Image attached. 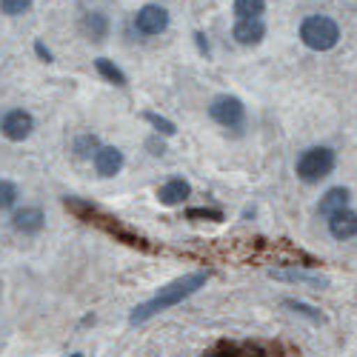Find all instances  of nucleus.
Segmentation results:
<instances>
[{"label": "nucleus", "mask_w": 357, "mask_h": 357, "mask_svg": "<svg viewBox=\"0 0 357 357\" xmlns=\"http://www.w3.org/2000/svg\"><path fill=\"white\" fill-rule=\"evenodd\" d=\"M206 280H209V272H192V275H186V278H177L174 283H169V286H163L152 301H146V303H140L132 314H129V323H146V320H152L155 314H160V312H166V309H172V306H177V303H183L186 297H192L197 289H203L206 286Z\"/></svg>", "instance_id": "nucleus-1"}, {"label": "nucleus", "mask_w": 357, "mask_h": 357, "mask_svg": "<svg viewBox=\"0 0 357 357\" xmlns=\"http://www.w3.org/2000/svg\"><path fill=\"white\" fill-rule=\"evenodd\" d=\"M301 40L314 52H329L340 40V26L326 15H312L301 23Z\"/></svg>", "instance_id": "nucleus-2"}, {"label": "nucleus", "mask_w": 357, "mask_h": 357, "mask_svg": "<svg viewBox=\"0 0 357 357\" xmlns=\"http://www.w3.org/2000/svg\"><path fill=\"white\" fill-rule=\"evenodd\" d=\"M335 169V152L329 146H312L306 152L297 158V177H301L303 183H320L323 177H329Z\"/></svg>", "instance_id": "nucleus-3"}, {"label": "nucleus", "mask_w": 357, "mask_h": 357, "mask_svg": "<svg viewBox=\"0 0 357 357\" xmlns=\"http://www.w3.org/2000/svg\"><path fill=\"white\" fill-rule=\"evenodd\" d=\"M209 117L215 123L226 126V129H241L243 121H246V106H243L241 98H234V95H218L209 103Z\"/></svg>", "instance_id": "nucleus-4"}, {"label": "nucleus", "mask_w": 357, "mask_h": 357, "mask_svg": "<svg viewBox=\"0 0 357 357\" xmlns=\"http://www.w3.org/2000/svg\"><path fill=\"white\" fill-rule=\"evenodd\" d=\"M0 132H3L9 140L20 143L35 132V117L29 112H23V109H12V112L3 114V121H0Z\"/></svg>", "instance_id": "nucleus-5"}, {"label": "nucleus", "mask_w": 357, "mask_h": 357, "mask_svg": "<svg viewBox=\"0 0 357 357\" xmlns=\"http://www.w3.org/2000/svg\"><path fill=\"white\" fill-rule=\"evenodd\" d=\"M166 26H169V12L163 6H155V3L143 6L137 12V17H135V29L140 35H149V38L166 32Z\"/></svg>", "instance_id": "nucleus-6"}, {"label": "nucleus", "mask_w": 357, "mask_h": 357, "mask_svg": "<svg viewBox=\"0 0 357 357\" xmlns=\"http://www.w3.org/2000/svg\"><path fill=\"white\" fill-rule=\"evenodd\" d=\"M95 169L100 177H114L123 169V152L114 146H100L95 152Z\"/></svg>", "instance_id": "nucleus-7"}, {"label": "nucleus", "mask_w": 357, "mask_h": 357, "mask_svg": "<svg viewBox=\"0 0 357 357\" xmlns=\"http://www.w3.org/2000/svg\"><path fill=\"white\" fill-rule=\"evenodd\" d=\"M46 223V215L43 209H38V206H23L20 212H15L12 218V226L20 231V234H38Z\"/></svg>", "instance_id": "nucleus-8"}, {"label": "nucleus", "mask_w": 357, "mask_h": 357, "mask_svg": "<svg viewBox=\"0 0 357 357\" xmlns=\"http://www.w3.org/2000/svg\"><path fill=\"white\" fill-rule=\"evenodd\" d=\"M231 38L241 43V46H257L263 38H266V26L263 20H237L234 29H231Z\"/></svg>", "instance_id": "nucleus-9"}, {"label": "nucleus", "mask_w": 357, "mask_h": 357, "mask_svg": "<svg viewBox=\"0 0 357 357\" xmlns=\"http://www.w3.org/2000/svg\"><path fill=\"white\" fill-rule=\"evenodd\" d=\"M329 231L335 241H349V237L357 234V215L351 209H343V212H335L329 218Z\"/></svg>", "instance_id": "nucleus-10"}, {"label": "nucleus", "mask_w": 357, "mask_h": 357, "mask_svg": "<svg viewBox=\"0 0 357 357\" xmlns=\"http://www.w3.org/2000/svg\"><path fill=\"white\" fill-rule=\"evenodd\" d=\"M189 195H192V186L183 181V177H172L169 183H163V186H160L158 200H160L163 206H181Z\"/></svg>", "instance_id": "nucleus-11"}, {"label": "nucleus", "mask_w": 357, "mask_h": 357, "mask_svg": "<svg viewBox=\"0 0 357 357\" xmlns=\"http://www.w3.org/2000/svg\"><path fill=\"white\" fill-rule=\"evenodd\" d=\"M349 189H343V186H335V189H329L323 197H320V206H317V212L323 215V218H332L335 212H343V209H349Z\"/></svg>", "instance_id": "nucleus-12"}, {"label": "nucleus", "mask_w": 357, "mask_h": 357, "mask_svg": "<svg viewBox=\"0 0 357 357\" xmlns=\"http://www.w3.org/2000/svg\"><path fill=\"white\" fill-rule=\"evenodd\" d=\"M83 32L92 38L95 43L106 40V35H109V17H106L103 12H89V15L83 17Z\"/></svg>", "instance_id": "nucleus-13"}, {"label": "nucleus", "mask_w": 357, "mask_h": 357, "mask_svg": "<svg viewBox=\"0 0 357 357\" xmlns=\"http://www.w3.org/2000/svg\"><path fill=\"white\" fill-rule=\"evenodd\" d=\"M272 278L278 280H291V283H306V286H329V280L320 275H309V272H297V269H269Z\"/></svg>", "instance_id": "nucleus-14"}, {"label": "nucleus", "mask_w": 357, "mask_h": 357, "mask_svg": "<svg viewBox=\"0 0 357 357\" xmlns=\"http://www.w3.org/2000/svg\"><path fill=\"white\" fill-rule=\"evenodd\" d=\"M266 12L263 0H234V15L237 20H257Z\"/></svg>", "instance_id": "nucleus-15"}, {"label": "nucleus", "mask_w": 357, "mask_h": 357, "mask_svg": "<svg viewBox=\"0 0 357 357\" xmlns=\"http://www.w3.org/2000/svg\"><path fill=\"white\" fill-rule=\"evenodd\" d=\"M95 69H98L100 77H106L109 83H114V86H126V75L117 69L112 61H106V57H98V61H95Z\"/></svg>", "instance_id": "nucleus-16"}, {"label": "nucleus", "mask_w": 357, "mask_h": 357, "mask_svg": "<svg viewBox=\"0 0 357 357\" xmlns=\"http://www.w3.org/2000/svg\"><path fill=\"white\" fill-rule=\"evenodd\" d=\"M75 155L77 158H95V152L100 149V140L95 137V135H80L77 140H75Z\"/></svg>", "instance_id": "nucleus-17"}, {"label": "nucleus", "mask_w": 357, "mask_h": 357, "mask_svg": "<svg viewBox=\"0 0 357 357\" xmlns=\"http://www.w3.org/2000/svg\"><path fill=\"white\" fill-rule=\"evenodd\" d=\"M283 306L291 309V312H297V314L306 317V320H312V323H323V314H320L314 306H306V303H301V301H291V297H286Z\"/></svg>", "instance_id": "nucleus-18"}, {"label": "nucleus", "mask_w": 357, "mask_h": 357, "mask_svg": "<svg viewBox=\"0 0 357 357\" xmlns=\"http://www.w3.org/2000/svg\"><path fill=\"white\" fill-rule=\"evenodd\" d=\"M15 203H17V186L12 181H0V212L12 209Z\"/></svg>", "instance_id": "nucleus-19"}, {"label": "nucleus", "mask_w": 357, "mask_h": 357, "mask_svg": "<svg viewBox=\"0 0 357 357\" xmlns=\"http://www.w3.org/2000/svg\"><path fill=\"white\" fill-rule=\"evenodd\" d=\"M143 121H149L160 135H174V132H177V126H174L172 121H166V117H160V114H155V112H146V114H143Z\"/></svg>", "instance_id": "nucleus-20"}, {"label": "nucleus", "mask_w": 357, "mask_h": 357, "mask_svg": "<svg viewBox=\"0 0 357 357\" xmlns=\"http://www.w3.org/2000/svg\"><path fill=\"white\" fill-rule=\"evenodd\" d=\"M29 6H32V0H0V12L3 15H23Z\"/></svg>", "instance_id": "nucleus-21"}, {"label": "nucleus", "mask_w": 357, "mask_h": 357, "mask_svg": "<svg viewBox=\"0 0 357 357\" xmlns=\"http://www.w3.org/2000/svg\"><path fill=\"white\" fill-rule=\"evenodd\" d=\"M186 218L189 220H212V223H218V220H223V212L220 209H189Z\"/></svg>", "instance_id": "nucleus-22"}, {"label": "nucleus", "mask_w": 357, "mask_h": 357, "mask_svg": "<svg viewBox=\"0 0 357 357\" xmlns=\"http://www.w3.org/2000/svg\"><path fill=\"white\" fill-rule=\"evenodd\" d=\"M35 52H38V57H40V61H46V63H52V52L40 43V40H35Z\"/></svg>", "instance_id": "nucleus-23"}, {"label": "nucleus", "mask_w": 357, "mask_h": 357, "mask_svg": "<svg viewBox=\"0 0 357 357\" xmlns=\"http://www.w3.org/2000/svg\"><path fill=\"white\" fill-rule=\"evenodd\" d=\"M195 38H197V46H200V52H203V54H209V43H206V40H203V35L197 32Z\"/></svg>", "instance_id": "nucleus-24"}, {"label": "nucleus", "mask_w": 357, "mask_h": 357, "mask_svg": "<svg viewBox=\"0 0 357 357\" xmlns=\"http://www.w3.org/2000/svg\"><path fill=\"white\" fill-rule=\"evenodd\" d=\"M72 357H83V354H72Z\"/></svg>", "instance_id": "nucleus-25"}]
</instances>
